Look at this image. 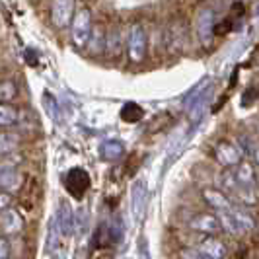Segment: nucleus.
<instances>
[{"label": "nucleus", "mask_w": 259, "mask_h": 259, "mask_svg": "<svg viewBox=\"0 0 259 259\" xmlns=\"http://www.w3.org/2000/svg\"><path fill=\"white\" fill-rule=\"evenodd\" d=\"M92 35H94V18L90 8H78L70 22V41L76 49H84L86 45H90Z\"/></svg>", "instance_id": "1"}, {"label": "nucleus", "mask_w": 259, "mask_h": 259, "mask_svg": "<svg viewBox=\"0 0 259 259\" xmlns=\"http://www.w3.org/2000/svg\"><path fill=\"white\" fill-rule=\"evenodd\" d=\"M212 156H214V162H217L222 169H234L244 158H246V152H244V148H242L240 143L221 141V143H217V146H214Z\"/></svg>", "instance_id": "2"}, {"label": "nucleus", "mask_w": 259, "mask_h": 259, "mask_svg": "<svg viewBox=\"0 0 259 259\" xmlns=\"http://www.w3.org/2000/svg\"><path fill=\"white\" fill-rule=\"evenodd\" d=\"M146 53H148V37H146V31L141 24H133L129 27V33H127V55H129V61L135 65H141L144 59H146Z\"/></svg>", "instance_id": "3"}, {"label": "nucleus", "mask_w": 259, "mask_h": 259, "mask_svg": "<svg viewBox=\"0 0 259 259\" xmlns=\"http://www.w3.org/2000/svg\"><path fill=\"white\" fill-rule=\"evenodd\" d=\"M22 185V174L14 160L0 158V191L14 193Z\"/></svg>", "instance_id": "4"}, {"label": "nucleus", "mask_w": 259, "mask_h": 259, "mask_svg": "<svg viewBox=\"0 0 259 259\" xmlns=\"http://www.w3.org/2000/svg\"><path fill=\"white\" fill-rule=\"evenodd\" d=\"M187 226L191 232H197L201 236H217L219 232H222L217 212H197Z\"/></svg>", "instance_id": "5"}, {"label": "nucleus", "mask_w": 259, "mask_h": 259, "mask_svg": "<svg viewBox=\"0 0 259 259\" xmlns=\"http://www.w3.org/2000/svg\"><path fill=\"white\" fill-rule=\"evenodd\" d=\"M76 12L74 0H53L51 4V24L57 29H66L70 27V22Z\"/></svg>", "instance_id": "6"}, {"label": "nucleus", "mask_w": 259, "mask_h": 259, "mask_svg": "<svg viewBox=\"0 0 259 259\" xmlns=\"http://www.w3.org/2000/svg\"><path fill=\"white\" fill-rule=\"evenodd\" d=\"M201 197L203 201L207 203V207L212 210V212H224V210H232L234 203L228 195L224 193L222 189H217V187H205L201 191Z\"/></svg>", "instance_id": "7"}, {"label": "nucleus", "mask_w": 259, "mask_h": 259, "mask_svg": "<svg viewBox=\"0 0 259 259\" xmlns=\"http://www.w3.org/2000/svg\"><path fill=\"white\" fill-rule=\"evenodd\" d=\"M195 247L205 255L207 259H224L228 255V247L222 242L221 238L217 236H203Z\"/></svg>", "instance_id": "8"}, {"label": "nucleus", "mask_w": 259, "mask_h": 259, "mask_svg": "<svg viewBox=\"0 0 259 259\" xmlns=\"http://www.w3.org/2000/svg\"><path fill=\"white\" fill-rule=\"evenodd\" d=\"M26 221L20 214V210H16L14 207H8L6 210L0 212V230L6 236H16L24 230Z\"/></svg>", "instance_id": "9"}, {"label": "nucleus", "mask_w": 259, "mask_h": 259, "mask_svg": "<svg viewBox=\"0 0 259 259\" xmlns=\"http://www.w3.org/2000/svg\"><path fill=\"white\" fill-rule=\"evenodd\" d=\"M197 35L203 45H210L212 35H214V14L212 10H201L197 16Z\"/></svg>", "instance_id": "10"}, {"label": "nucleus", "mask_w": 259, "mask_h": 259, "mask_svg": "<svg viewBox=\"0 0 259 259\" xmlns=\"http://www.w3.org/2000/svg\"><path fill=\"white\" fill-rule=\"evenodd\" d=\"M236 180H238V185L240 187H257V169H255V164L251 160L244 158L236 168Z\"/></svg>", "instance_id": "11"}, {"label": "nucleus", "mask_w": 259, "mask_h": 259, "mask_svg": "<svg viewBox=\"0 0 259 259\" xmlns=\"http://www.w3.org/2000/svg\"><path fill=\"white\" fill-rule=\"evenodd\" d=\"M230 212H232L234 221H236V224H238V228H240L242 234H249L255 230V219H253V214L249 212L247 207L234 203V207Z\"/></svg>", "instance_id": "12"}, {"label": "nucleus", "mask_w": 259, "mask_h": 259, "mask_svg": "<svg viewBox=\"0 0 259 259\" xmlns=\"http://www.w3.org/2000/svg\"><path fill=\"white\" fill-rule=\"evenodd\" d=\"M20 135L14 131H0V158L14 154L20 148Z\"/></svg>", "instance_id": "13"}, {"label": "nucleus", "mask_w": 259, "mask_h": 259, "mask_svg": "<svg viewBox=\"0 0 259 259\" xmlns=\"http://www.w3.org/2000/svg\"><path fill=\"white\" fill-rule=\"evenodd\" d=\"M236 199L238 205H244V207H255L259 203V191L257 187H238V191L232 195Z\"/></svg>", "instance_id": "14"}, {"label": "nucleus", "mask_w": 259, "mask_h": 259, "mask_svg": "<svg viewBox=\"0 0 259 259\" xmlns=\"http://www.w3.org/2000/svg\"><path fill=\"white\" fill-rule=\"evenodd\" d=\"M20 113L12 104H0V129H10L18 123Z\"/></svg>", "instance_id": "15"}, {"label": "nucleus", "mask_w": 259, "mask_h": 259, "mask_svg": "<svg viewBox=\"0 0 259 259\" xmlns=\"http://www.w3.org/2000/svg\"><path fill=\"white\" fill-rule=\"evenodd\" d=\"M238 180H236V171L234 169H222L221 174V189L232 199V195L238 191Z\"/></svg>", "instance_id": "16"}, {"label": "nucleus", "mask_w": 259, "mask_h": 259, "mask_svg": "<svg viewBox=\"0 0 259 259\" xmlns=\"http://www.w3.org/2000/svg\"><path fill=\"white\" fill-rule=\"evenodd\" d=\"M217 217H219V221H221L222 232L228 234V236H242V232H240V228H238V224H236V221H234V217L230 210L217 212Z\"/></svg>", "instance_id": "17"}, {"label": "nucleus", "mask_w": 259, "mask_h": 259, "mask_svg": "<svg viewBox=\"0 0 259 259\" xmlns=\"http://www.w3.org/2000/svg\"><path fill=\"white\" fill-rule=\"evenodd\" d=\"M18 96V84L14 80H0V104H10Z\"/></svg>", "instance_id": "18"}, {"label": "nucleus", "mask_w": 259, "mask_h": 259, "mask_svg": "<svg viewBox=\"0 0 259 259\" xmlns=\"http://www.w3.org/2000/svg\"><path fill=\"white\" fill-rule=\"evenodd\" d=\"M240 144H242L244 152L249 154L251 162H253L255 166H259V141H255V139H244Z\"/></svg>", "instance_id": "19"}, {"label": "nucleus", "mask_w": 259, "mask_h": 259, "mask_svg": "<svg viewBox=\"0 0 259 259\" xmlns=\"http://www.w3.org/2000/svg\"><path fill=\"white\" fill-rule=\"evenodd\" d=\"M180 259H207L197 247H185V249H182L180 251Z\"/></svg>", "instance_id": "20"}, {"label": "nucleus", "mask_w": 259, "mask_h": 259, "mask_svg": "<svg viewBox=\"0 0 259 259\" xmlns=\"http://www.w3.org/2000/svg\"><path fill=\"white\" fill-rule=\"evenodd\" d=\"M12 201H14L12 193H8V191H0V212L6 210L8 207H12Z\"/></svg>", "instance_id": "21"}, {"label": "nucleus", "mask_w": 259, "mask_h": 259, "mask_svg": "<svg viewBox=\"0 0 259 259\" xmlns=\"http://www.w3.org/2000/svg\"><path fill=\"white\" fill-rule=\"evenodd\" d=\"M10 242L4 238V236H0V259H8L10 257Z\"/></svg>", "instance_id": "22"}, {"label": "nucleus", "mask_w": 259, "mask_h": 259, "mask_svg": "<svg viewBox=\"0 0 259 259\" xmlns=\"http://www.w3.org/2000/svg\"><path fill=\"white\" fill-rule=\"evenodd\" d=\"M98 259H111L109 255H102V257H98Z\"/></svg>", "instance_id": "23"}]
</instances>
